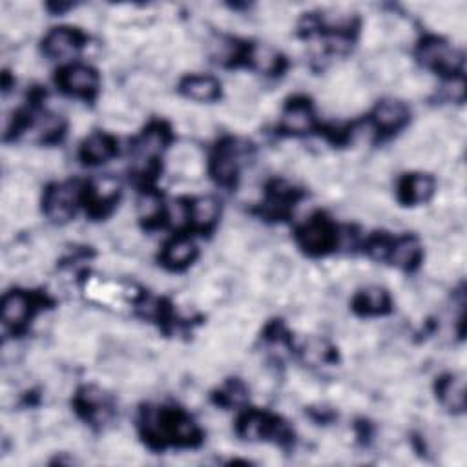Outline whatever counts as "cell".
<instances>
[{
  "instance_id": "obj_12",
  "label": "cell",
  "mask_w": 467,
  "mask_h": 467,
  "mask_svg": "<svg viewBox=\"0 0 467 467\" xmlns=\"http://www.w3.org/2000/svg\"><path fill=\"white\" fill-rule=\"evenodd\" d=\"M418 243L412 238L403 239L400 243L394 245L392 249V261L400 267H409V265L414 263V259L418 256Z\"/></svg>"
},
{
  "instance_id": "obj_17",
  "label": "cell",
  "mask_w": 467,
  "mask_h": 467,
  "mask_svg": "<svg viewBox=\"0 0 467 467\" xmlns=\"http://www.w3.org/2000/svg\"><path fill=\"white\" fill-rule=\"evenodd\" d=\"M137 210L139 216L144 219L158 218L159 212H161V199H159L158 196H153V193H146V196H142V198L139 199Z\"/></svg>"
},
{
  "instance_id": "obj_13",
  "label": "cell",
  "mask_w": 467,
  "mask_h": 467,
  "mask_svg": "<svg viewBox=\"0 0 467 467\" xmlns=\"http://www.w3.org/2000/svg\"><path fill=\"white\" fill-rule=\"evenodd\" d=\"M252 62L259 71H274L278 66V55L276 51L272 50L267 44H258V46L252 50Z\"/></svg>"
},
{
  "instance_id": "obj_6",
  "label": "cell",
  "mask_w": 467,
  "mask_h": 467,
  "mask_svg": "<svg viewBox=\"0 0 467 467\" xmlns=\"http://www.w3.org/2000/svg\"><path fill=\"white\" fill-rule=\"evenodd\" d=\"M193 256H196V247L188 239H178L168 245L164 250V261L173 267H183V265L190 263Z\"/></svg>"
},
{
  "instance_id": "obj_1",
  "label": "cell",
  "mask_w": 467,
  "mask_h": 467,
  "mask_svg": "<svg viewBox=\"0 0 467 467\" xmlns=\"http://www.w3.org/2000/svg\"><path fill=\"white\" fill-rule=\"evenodd\" d=\"M62 84L71 90L73 93H88L95 90L97 75L90 68L73 66L64 71L62 75Z\"/></svg>"
},
{
  "instance_id": "obj_5",
  "label": "cell",
  "mask_w": 467,
  "mask_h": 467,
  "mask_svg": "<svg viewBox=\"0 0 467 467\" xmlns=\"http://www.w3.org/2000/svg\"><path fill=\"white\" fill-rule=\"evenodd\" d=\"M403 119H406V108L401 106L400 102L385 101L376 110V122L385 130L400 126Z\"/></svg>"
},
{
  "instance_id": "obj_14",
  "label": "cell",
  "mask_w": 467,
  "mask_h": 467,
  "mask_svg": "<svg viewBox=\"0 0 467 467\" xmlns=\"http://www.w3.org/2000/svg\"><path fill=\"white\" fill-rule=\"evenodd\" d=\"M117 193H119V181L115 178H99L93 183V198L99 203L112 201Z\"/></svg>"
},
{
  "instance_id": "obj_3",
  "label": "cell",
  "mask_w": 467,
  "mask_h": 467,
  "mask_svg": "<svg viewBox=\"0 0 467 467\" xmlns=\"http://www.w3.org/2000/svg\"><path fill=\"white\" fill-rule=\"evenodd\" d=\"M218 82L212 77H192L184 82V93L193 101H210L218 95Z\"/></svg>"
},
{
  "instance_id": "obj_7",
  "label": "cell",
  "mask_w": 467,
  "mask_h": 467,
  "mask_svg": "<svg viewBox=\"0 0 467 467\" xmlns=\"http://www.w3.org/2000/svg\"><path fill=\"white\" fill-rule=\"evenodd\" d=\"M218 212H219V204L216 199L201 198L193 203L190 216H192L193 223L199 225V227H209V225H212L213 221H216Z\"/></svg>"
},
{
  "instance_id": "obj_11",
  "label": "cell",
  "mask_w": 467,
  "mask_h": 467,
  "mask_svg": "<svg viewBox=\"0 0 467 467\" xmlns=\"http://www.w3.org/2000/svg\"><path fill=\"white\" fill-rule=\"evenodd\" d=\"M283 126L292 132H307L312 126V117L303 106H294L283 115Z\"/></svg>"
},
{
  "instance_id": "obj_19",
  "label": "cell",
  "mask_w": 467,
  "mask_h": 467,
  "mask_svg": "<svg viewBox=\"0 0 467 467\" xmlns=\"http://www.w3.org/2000/svg\"><path fill=\"white\" fill-rule=\"evenodd\" d=\"M265 432V418L259 414H250L243 423V435L247 438H259Z\"/></svg>"
},
{
  "instance_id": "obj_4",
  "label": "cell",
  "mask_w": 467,
  "mask_h": 467,
  "mask_svg": "<svg viewBox=\"0 0 467 467\" xmlns=\"http://www.w3.org/2000/svg\"><path fill=\"white\" fill-rule=\"evenodd\" d=\"M30 310V303L26 300L24 294H10L4 298L2 303V316H4L6 323L10 325H19L26 320Z\"/></svg>"
},
{
  "instance_id": "obj_9",
  "label": "cell",
  "mask_w": 467,
  "mask_h": 467,
  "mask_svg": "<svg viewBox=\"0 0 467 467\" xmlns=\"http://www.w3.org/2000/svg\"><path fill=\"white\" fill-rule=\"evenodd\" d=\"M442 400L451 409H464L466 406V391L462 378H451L442 387Z\"/></svg>"
},
{
  "instance_id": "obj_18",
  "label": "cell",
  "mask_w": 467,
  "mask_h": 467,
  "mask_svg": "<svg viewBox=\"0 0 467 467\" xmlns=\"http://www.w3.org/2000/svg\"><path fill=\"white\" fill-rule=\"evenodd\" d=\"M361 301L367 307V310H371V312H376V310H381L385 307L387 300H385V292L378 287H371V289H367L361 296Z\"/></svg>"
},
{
  "instance_id": "obj_10",
  "label": "cell",
  "mask_w": 467,
  "mask_h": 467,
  "mask_svg": "<svg viewBox=\"0 0 467 467\" xmlns=\"http://www.w3.org/2000/svg\"><path fill=\"white\" fill-rule=\"evenodd\" d=\"M112 153V141L106 137V135H92L88 139L86 144H84V155H86L90 161H104V159L110 158Z\"/></svg>"
},
{
  "instance_id": "obj_16",
  "label": "cell",
  "mask_w": 467,
  "mask_h": 467,
  "mask_svg": "<svg viewBox=\"0 0 467 467\" xmlns=\"http://www.w3.org/2000/svg\"><path fill=\"white\" fill-rule=\"evenodd\" d=\"M327 358V343L318 338H310L305 343V361H309L312 365L321 363Z\"/></svg>"
},
{
  "instance_id": "obj_2",
  "label": "cell",
  "mask_w": 467,
  "mask_h": 467,
  "mask_svg": "<svg viewBox=\"0 0 467 467\" xmlns=\"http://www.w3.org/2000/svg\"><path fill=\"white\" fill-rule=\"evenodd\" d=\"M77 35L70 30H55L51 31L46 39V53L50 57H68L75 53Z\"/></svg>"
},
{
  "instance_id": "obj_15",
  "label": "cell",
  "mask_w": 467,
  "mask_h": 467,
  "mask_svg": "<svg viewBox=\"0 0 467 467\" xmlns=\"http://www.w3.org/2000/svg\"><path fill=\"white\" fill-rule=\"evenodd\" d=\"M407 188H409L411 201H423L432 193V179L427 175H417V178L409 179Z\"/></svg>"
},
{
  "instance_id": "obj_20",
  "label": "cell",
  "mask_w": 467,
  "mask_h": 467,
  "mask_svg": "<svg viewBox=\"0 0 467 467\" xmlns=\"http://www.w3.org/2000/svg\"><path fill=\"white\" fill-rule=\"evenodd\" d=\"M170 213H172L173 225H183L188 218V209L181 203V201H175V203H172Z\"/></svg>"
},
{
  "instance_id": "obj_8",
  "label": "cell",
  "mask_w": 467,
  "mask_h": 467,
  "mask_svg": "<svg viewBox=\"0 0 467 467\" xmlns=\"http://www.w3.org/2000/svg\"><path fill=\"white\" fill-rule=\"evenodd\" d=\"M330 230L323 221H316V223H310L307 229H305L303 236H301V241L309 250H321L325 249L327 243H329Z\"/></svg>"
}]
</instances>
